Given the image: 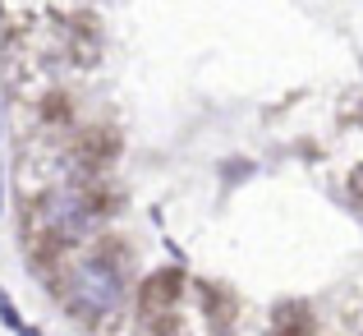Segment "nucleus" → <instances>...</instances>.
Wrapping results in <instances>:
<instances>
[{
	"instance_id": "obj_1",
	"label": "nucleus",
	"mask_w": 363,
	"mask_h": 336,
	"mask_svg": "<svg viewBox=\"0 0 363 336\" xmlns=\"http://www.w3.org/2000/svg\"><path fill=\"white\" fill-rule=\"evenodd\" d=\"M69 309L79 313L83 323H106L120 313V300H124V272L120 263L111 258H83L69 276Z\"/></svg>"
},
{
	"instance_id": "obj_2",
	"label": "nucleus",
	"mask_w": 363,
	"mask_h": 336,
	"mask_svg": "<svg viewBox=\"0 0 363 336\" xmlns=\"http://www.w3.org/2000/svg\"><path fill=\"white\" fill-rule=\"evenodd\" d=\"M37 222L46 226V235H51L55 244H79V239H88L92 230H97L101 217H97V203H92L83 189L65 185V189H55V194L42 203Z\"/></svg>"
}]
</instances>
